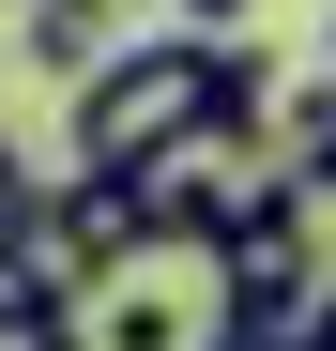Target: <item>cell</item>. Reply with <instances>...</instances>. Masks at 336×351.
<instances>
[{"label":"cell","mask_w":336,"mask_h":351,"mask_svg":"<svg viewBox=\"0 0 336 351\" xmlns=\"http://www.w3.org/2000/svg\"><path fill=\"white\" fill-rule=\"evenodd\" d=\"M214 62H230V31H138L107 46V62L62 92V153L77 168H153V153H214Z\"/></svg>","instance_id":"6da1fadb"},{"label":"cell","mask_w":336,"mask_h":351,"mask_svg":"<svg viewBox=\"0 0 336 351\" xmlns=\"http://www.w3.org/2000/svg\"><path fill=\"white\" fill-rule=\"evenodd\" d=\"M16 46H31V77H46V92H77L107 46H123V0H16Z\"/></svg>","instance_id":"7a4b0ae2"},{"label":"cell","mask_w":336,"mask_h":351,"mask_svg":"<svg viewBox=\"0 0 336 351\" xmlns=\"http://www.w3.org/2000/svg\"><path fill=\"white\" fill-rule=\"evenodd\" d=\"M31 214H46V184H31V153L0 138V245H31Z\"/></svg>","instance_id":"3957f363"},{"label":"cell","mask_w":336,"mask_h":351,"mask_svg":"<svg viewBox=\"0 0 336 351\" xmlns=\"http://www.w3.org/2000/svg\"><path fill=\"white\" fill-rule=\"evenodd\" d=\"M168 16H184V31H245V0H168Z\"/></svg>","instance_id":"277c9868"}]
</instances>
